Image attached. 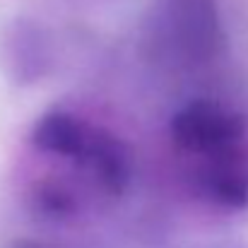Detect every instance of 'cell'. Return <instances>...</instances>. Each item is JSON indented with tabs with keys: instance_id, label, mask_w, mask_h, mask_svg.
<instances>
[{
	"instance_id": "7a4b0ae2",
	"label": "cell",
	"mask_w": 248,
	"mask_h": 248,
	"mask_svg": "<svg viewBox=\"0 0 248 248\" xmlns=\"http://www.w3.org/2000/svg\"><path fill=\"white\" fill-rule=\"evenodd\" d=\"M171 147L190 188L219 210L248 207V118L217 99L183 104L169 123Z\"/></svg>"
},
{
	"instance_id": "6da1fadb",
	"label": "cell",
	"mask_w": 248,
	"mask_h": 248,
	"mask_svg": "<svg viewBox=\"0 0 248 248\" xmlns=\"http://www.w3.org/2000/svg\"><path fill=\"white\" fill-rule=\"evenodd\" d=\"M24 157V198L34 212L56 222L113 205L133 181L128 142L65 106H53L34 121Z\"/></svg>"
},
{
	"instance_id": "5b68a950",
	"label": "cell",
	"mask_w": 248,
	"mask_h": 248,
	"mask_svg": "<svg viewBox=\"0 0 248 248\" xmlns=\"http://www.w3.org/2000/svg\"><path fill=\"white\" fill-rule=\"evenodd\" d=\"M27 248H34V246H27Z\"/></svg>"
},
{
	"instance_id": "277c9868",
	"label": "cell",
	"mask_w": 248,
	"mask_h": 248,
	"mask_svg": "<svg viewBox=\"0 0 248 248\" xmlns=\"http://www.w3.org/2000/svg\"><path fill=\"white\" fill-rule=\"evenodd\" d=\"M2 65L15 84H34L51 70V44L34 19H19L2 36Z\"/></svg>"
},
{
	"instance_id": "3957f363",
	"label": "cell",
	"mask_w": 248,
	"mask_h": 248,
	"mask_svg": "<svg viewBox=\"0 0 248 248\" xmlns=\"http://www.w3.org/2000/svg\"><path fill=\"white\" fill-rule=\"evenodd\" d=\"M147 36L157 58L171 68L210 65L227 41L219 0H157L147 19Z\"/></svg>"
}]
</instances>
